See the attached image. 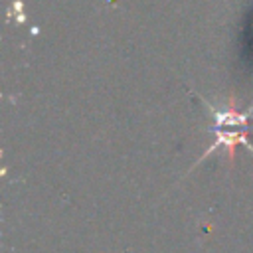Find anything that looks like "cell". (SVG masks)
<instances>
[{
	"label": "cell",
	"mask_w": 253,
	"mask_h": 253,
	"mask_svg": "<svg viewBox=\"0 0 253 253\" xmlns=\"http://www.w3.org/2000/svg\"><path fill=\"white\" fill-rule=\"evenodd\" d=\"M206 107H210L206 103ZM211 113H213V119H215V126L217 128H223V126H245L253 109H249L247 113H237L235 107H233V101H229V109L227 111H217L213 107H210Z\"/></svg>",
	"instance_id": "2"
},
{
	"label": "cell",
	"mask_w": 253,
	"mask_h": 253,
	"mask_svg": "<svg viewBox=\"0 0 253 253\" xmlns=\"http://www.w3.org/2000/svg\"><path fill=\"white\" fill-rule=\"evenodd\" d=\"M213 134H215V142L210 146V150H206V154H204V158L210 154V152H213L215 148H219V146H223L225 150H227V158H229V162L233 160V150H235V146L241 142V144H245L251 152H253V146H251V142H249V138H247V130H231V132H225V130H221V128H213Z\"/></svg>",
	"instance_id": "1"
}]
</instances>
